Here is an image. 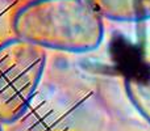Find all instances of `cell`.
Instances as JSON below:
<instances>
[{
    "mask_svg": "<svg viewBox=\"0 0 150 131\" xmlns=\"http://www.w3.org/2000/svg\"><path fill=\"white\" fill-rule=\"evenodd\" d=\"M0 131H3V127H1V123H0Z\"/></svg>",
    "mask_w": 150,
    "mask_h": 131,
    "instance_id": "5b68a950",
    "label": "cell"
},
{
    "mask_svg": "<svg viewBox=\"0 0 150 131\" xmlns=\"http://www.w3.org/2000/svg\"><path fill=\"white\" fill-rule=\"evenodd\" d=\"M101 18L116 22H144L150 20V0H86Z\"/></svg>",
    "mask_w": 150,
    "mask_h": 131,
    "instance_id": "3957f363",
    "label": "cell"
},
{
    "mask_svg": "<svg viewBox=\"0 0 150 131\" xmlns=\"http://www.w3.org/2000/svg\"><path fill=\"white\" fill-rule=\"evenodd\" d=\"M17 38L41 49L90 53L104 38L103 18L86 0H29L16 11Z\"/></svg>",
    "mask_w": 150,
    "mask_h": 131,
    "instance_id": "6da1fadb",
    "label": "cell"
},
{
    "mask_svg": "<svg viewBox=\"0 0 150 131\" xmlns=\"http://www.w3.org/2000/svg\"><path fill=\"white\" fill-rule=\"evenodd\" d=\"M46 64L44 49L20 38L0 43V123L17 121L28 109Z\"/></svg>",
    "mask_w": 150,
    "mask_h": 131,
    "instance_id": "7a4b0ae2",
    "label": "cell"
},
{
    "mask_svg": "<svg viewBox=\"0 0 150 131\" xmlns=\"http://www.w3.org/2000/svg\"><path fill=\"white\" fill-rule=\"evenodd\" d=\"M124 87L134 109L150 123V63L130 69L125 76Z\"/></svg>",
    "mask_w": 150,
    "mask_h": 131,
    "instance_id": "277c9868",
    "label": "cell"
}]
</instances>
